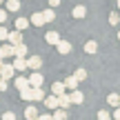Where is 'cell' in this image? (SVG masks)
I'll return each instance as SVG.
<instances>
[{
    "label": "cell",
    "mask_w": 120,
    "mask_h": 120,
    "mask_svg": "<svg viewBox=\"0 0 120 120\" xmlns=\"http://www.w3.org/2000/svg\"><path fill=\"white\" fill-rule=\"evenodd\" d=\"M20 98L22 100H27V102H38V100H42L45 98V91H42V87H27V89H20Z\"/></svg>",
    "instance_id": "cell-1"
},
{
    "label": "cell",
    "mask_w": 120,
    "mask_h": 120,
    "mask_svg": "<svg viewBox=\"0 0 120 120\" xmlns=\"http://www.w3.org/2000/svg\"><path fill=\"white\" fill-rule=\"evenodd\" d=\"M13 76H16V69H13V64H4V62H2V67H0V78L9 80V78H13Z\"/></svg>",
    "instance_id": "cell-2"
},
{
    "label": "cell",
    "mask_w": 120,
    "mask_h": 120,
    "mask_svg": "<svg viewBox=\"0 0 120 120\" xmlns=\"http://www.w3.org/2000/svg\"><path fill=\"white\" fill-rule=\"evenodd\" d=\"M69 98H71V105H82V102H85V94L78 91V87H76V89H71Z\"/></svg>",
    "instance_id": "cell-3"
},
{
    "label": "cell",
    "mask_w": 120,
    "mask_h": 120,
    "mask_svg": "<svg viewBox=\"0 0 120 120\" xmlns=\"http://www.w3.org/2000/svg\"><path fill=\"white\" fill-rule=\"evenodd\" d=\"M13 69H16L18 73L25 71V69H27V58L25 56H13Z\"/></svg>",
    "instance_id": "cell-4"
},
{
    "label": "cell",
    "mask_w": 120,
    "mask_h": 120,
    "mask_svg": "<svg viewBox=\"0 0 120 120\" xmlns=\"http://www.w3.org/2000/svg\"><path fill=\"white\" fill-rule=\"evenodd\" d=\"M27 67L34 69V71H38V69L42 67V58H40V56H31V58H27Z\"/></svg>",
    "instance_id": "cell-5"
},
{
    "label": "cell",
    "mask_w": 120,
    "mask_h": 120,
    "mask_svg": "<svg viewBox=\"0 0 120 120\" xmlns=\"http://www.w3.org/2000/svg\"><path fill=\"white\" fill-rule=\"evenodd\" d=\"M29 87H42V73H38V71H34L29 78Z\"/></svg>",
    "instance_id": "cell-6"
},
{
    "label": "cell",
    "mask_w": 120,
    "mask_h": 120,
    "mask_svg": "<svg viewBox=\"0 0 120 120\" xmlns=\"http://www.w3.org/2000/svg\"><path fill=\"white\" fill-rule=\"evenodd\" d=\"M56 47H58V53H62V56L71 53V42H67V40H58Z\"/></svg>",
    "instance_id": "cell-7"
},
{
    "label": "cell",
    "mask_w": 120,
    "mask_h": 120,
    "mask_svg": "<svg viewBox=\"0 0 120 120\" xmlns=\"http://www.w3.org/2000/svg\"><path fill=\"white\" fill-rule=\"evenodd\" d=\"M7 42H11V45H18V42H22V31H9L7 34Z\"/></svg>",
    "instance_id": "cell-8"
},
{
    "label": "cell",
    "mask_w": 120,
    "mask_h": 120,
    "mask_svg": "<svg viewBox=\"0 0 120 120\" xmlns=\"http://www.w3.org/2000/svg\"><path fill=\"white\" fill-rule=\"evenodd\" d=\"M71 16L76 18V20H80V18H85V16H87V7H85V4H78V7H73Z\"/></svg>",
    "instance_id": "cell-9"
},
{
    "label": "cell",
    "mask_w": 120,
    "mask_h": 120,
    "mask_svg": "<svg viewBox=\"0 0 120 120\" xmlns=\"http://www.w3.org/2000/svg\"><path fill=\"white\" fill-rule=\"evenodd\" d=\"M58 40H60L58 31H47V34H45V42H47V45H56Z\"/></svg>",
    "instance_id": "cell-10"
},
{
    "label": "cell",
    "mask_w": 120,
    "mask_h": 120,
    "mask_svg": "<svg viewBox=\"0 0 120 120\" xmlns=\"http://www.w3.org/2000/svg\"><path fill=\"white\" fill-rule=\"evenodd\" d=\"M58 107H71V98H69V94H60L58 96Z\"/></svg>",
    "instance_id": "cell-11"
},
{
    "label": "cell",
    "mask_w": 120,
    "mask_h": 120,
    "mask_svg": "<svg viewBox=\"0 0 120 120\" xmlns=\"http://www.w3.org/2000/svg\"><path fill=\"white\" fill-rule=\"evenodd\" d=\"M82 49H85V53H96L98 51V42H96V40H87Z\"/></svg>",
    "instance_id": "cell-12"
},
{
    "label": "cell",
    "mask_w": 120,
    "mask_h": 120,
    "mask_svg": "<svg viewBox=\"0 0 120 120\" xmlns=\"http://www.w3.org/2000/svg\"><path fill=\"white\" fill-rule=\"evenodd\" d=\"M13 56H27V45L25 42L13 45Z\"/></svg>",
    "instance_id": "cell-13"
},
{
    "label": "cell",
    "mask_w": 120,
    "mask_h": 120,
    "mask_svg": "<svg viewBox=\"0 0 120 120\" xmlns=\"http://www.w3.org/2000/svg\"><path fill=\"white\" fill-rule=\"evenodd\" d=\"M29 25H36V27H42V25H45V18H42V13H34V16L29 18Z\"/></svg>",
    "instance_id": "cell-14"
},
{
    "label": "cell",
    "mask_w": 120,
    "mask_h": 120,
    "mask_svg": "<svg viewBox=\"0 0 120 120\" xmlns=\"http://www.w3.org/2000/svg\"><path fill=\"white\" fill-rule=\"evenodd\" d=\"M0 53H2V58H11L13 56V45L9 42V45H2L0 47Z\"/></svg>",
    "instance_id": "cell-15"
},
{
    "label": "cell",
    "mask_w": 120,
    "mask_h": 120,
    "mask_svg": "<svg viewBox=\"0 0 120 120\" xmlns=\"http://www.w3.org/2000/svg\"><path fill=\"white\" fill-rule=\"evenodd\" d=\"M51 118L64 120V118H67V109H64V107H56V109H53V116H51Z\"/></svg>",
    "instance_id": "cell-16"
},
{
    "label": "cell",
    "mask_w": 120,
    "mask_h": 120,
    "mask_svg": "<svg viewBox=\"0 0 120 120\" xmlns=\"http://www.w3.org/2000/svg\"><path fill=\"white\" fill-rule=\"evenodd\" d=\"M27 87H29V80H27L25 76H18L16 78V89L20 91V89H27Z\"/></svg>",
    "instance_id": "cell-17"
},
{
    "label": "cell",
    "mask_w": 120,
    "mask_h": 120,
    "mask_svg": "<svg viewBox=\"0 0 120 120\" xmlns=\"http://www.w3.org/2000/svg\"><path fill=\"white\" fill-rule=\"evenodd\" d=\"M42 100H45V105H47L49 109H56V107H58V96H56V94L49 96V98H42Z\"/></svg>",
    "instance_id": "cell-18"
},
{
    "label": "cell",
    "mask_w": 120,
    "mask_h": 120,
    "mask_svg": "<svg viewBox=\"0 0 120 120\" xmlns=\"http://www.w3.org/2000/svg\"><path fill=\"white\" fill-rule=\"evenodd\" d=\"M78 87V80H76V76H69V78H64V89H76Z\"/></svg>",
    "instance_id": "cell-19"
},
{
    "label": "cell",
    "mask_w": 120,
    "mask_h": 120,
    "mask_svg": "<svg viewBox=\"0 0 120 120\" xmlns=\"http://www.w3.org/2000/svg\"><path fill=\"white\" fill-rule=\"evenodd\" d=\"M25 118H29V120L38 118V109H36V107H31V105H29V107L25 109Z\"/></svg>",
    "instance_id": "cell-20"
},
{
    "label": "cell",
    "mask_w": 120,
    "mask_h": 120,
    "mask_svg": "<svg viewBox=\"0 0 120 120\" xmlns=\"http://www.w3.org/2000/svg\"><path fill=\"white\" fill-rule=\"evenodd\" d=\"M51 94H56V96L64 94V82H53L51 85Z\"/></svg>",
    "instance_id": "cell-21"
},
{
    "label": "cell",
    "mask_w": 120,
    "mask_h": 120,
    "mask_svg": "<svg viewBox=\"0 0 120 120\" xmlns=\"http://www.w3.org/2000/svg\"><path fill=\"white\" fill-rule=\"evenodd\" d=\"M42 18H45V25H47V22H53V18H56L53 9H45V11H42Z\"/></svg>",
    "instance_id": "cell-22"
},
{
    "label": "cell",
    "mask_w": 120,
    "mask_h": 120,
    "mask_svg": "<svg viewBox=\"0 0 120 120\" xmlns=\"http://www.w3.org/2000/svg\"><path fill=\"white\" fill-rule=\"evenodd\" d=\"M27 27H29V20H27V18H18L16 20V29L18 31H25Z\"/></svg>",
    "instance_id": "cell-23"
},
{
    "label": "cell",
    "mask_w": 120,
    "mask_h": 120,
    "mask_svg": "<svg viewBox=\"0 0 120 120\" xmlns=\"http://www.w3.org/2000/svg\"><path fill=\"white\" fill-rule=\"evenodd\" d=\"M20 9V0H7V11H18Z\"/></svg>",
    "instance_id": "cell-24"
},
{
    "label": "cell",
    "mask_w": 120,
    "mask_h": 120,
    "mask_svg": "<svg viewBox=\"0 0 120 120\" xmlns=\"http://www.w3.org/2000/svg\"><path fill=\"white\" fill-rule=\"evenodd\" d=\"M107 102L111 105V107H118V102H120V96H118V94H109V96H107Z\"/></svg>",
    "instance_id": "cell-25"
},
{
    "label": "cell",
    "mask_w": 120,
    "mask_h": 120,
    "mask_svg": "<svg viewBox=\"0 0 120 120\" xmlns=\"http://www.w3.org/2000/svg\"><path fill=\"white\" fill-rule=\"evenodd\" d=\"M73 76H76V80H78V82H80V80H85V78H87V69H78Z\"/></svg>",
    "instance_id": "cell-26"
},
{
    "label": "cell",
    "mask_w": 120,
    "mask_h": 120,
    "mask_svg": "<svg viewBox=\"0 0 120 120\" xmlns=\"http://www.w3.org/2000/svg\"><path fill=\"white\" fill-rule=\"evenodd\" d=\"M120 22V13H111L109 16V25H118Z\"/></svg>",
    "instance_id": "cell-27"
},
{
    "label": "cell",
    "mask_w": 120,
    "mask_h": 120,
    "mask_svg": "<svg viewBox=\"0 0 120 120\" xmlns=\"http://www.w3.org/2000/svg\"><path fill=\"white\" fill-rule=\"evenodd\" d=\"M109 116H111V113H107L102 109V111H98V120H109Z\"/></svg>",
    "instance_id": "cell-28"
},
{
    "label": "cell",
    "mask_w": 120,
    "mask_h": 120,
    "mask_svg": "<svg viewBox=\"0 0 120 120\" xmlns=\"http://www.w3.org/2000/svg\"><path fill=\"white\" fill-rule=\"evenodd\" d=\"M7 34H9V31L4 29L2 25H0V42H2V40H7Z\"/></svg>",
    "instance_id": "cell-29"
},
{
    "label": "cell",
    "mask_w": 120,
    "mask_h": 120,
    "mask_svg": "<svg viewBox=\"0 0 120 120\" xmlns=\"http://www.w3.org/2000/svg\"><path fill=\"white\" fill-rule=\"evenodd\" d=\"M7 80H4V78H0V94H2V91H7Z\"/></svg>",
    "instance_id": "cell-30"
},
{
    "label": "cell",
    "mask_w": 120,
    "mask_h": 120,
    "mask_svg": "<svg viewBox=\"0 0 120 120\" xmlns=\"http://www.w3.org/2000/svg\"><path fill=\"white\" fill-rule=\"evenodd\" d=\"M7 20V9H0V25Z\"/></svg>",
    "instance_id": "cell-31"
},
{
    "label": "cell",
    "mask_w": 120,
    "mask_h": 120,
    "mask_svg": "<svg viewBox=\"0 0 120 120\" xmlns=\"http://www.w3.org/2000/svg\"><path fill=\"white\" fill-rule=\"evenodd\" d=\"M2 118H4V120H13V118H16V113H11V111H7V113H2Z\"/></svg>",
    "instance_id": "cell-32"
},
{
    "label": "cell",
    "mask_w": 120,
    "mask_h": 120,
    "mask_svg": "<svg viewBox=\"0 0 120 120\" xmlns=\"http://www.w3.org/2000/svg\"><path fill=\"white\" fill-rule=\"evenodd\" d=\"M60 4V0H49V7H58Z\"/></svg>",
    "instance_id": "cell-33"
},
{
    "label": "cell",
    "mask_w": 120,
    "mask_h": 120,
    "mask_svg": "<svg viewBox=\"0 0 120 120\" xmlns=\"http://www.w3.org/2000/svg\"><path fill=\"white\" fill-rule=\"evenodd\" d=\"M113 118H116V120H120V107L116 109V111H113Z\"/></svg>",
    "instance_id": "cell-34"
},
{
    "label": "cell",
    "mask_w": 120,
    "mask_h": 120,
    "mask_svg": "<svg viewBox=\"0 0 120 120\" xmlns=\"http://www.w3.org/2000/svg\"><path fill=\"white\" fill-rule=\"evenodd\" d=\"M0 67H2V58H0Z\"/></svg>",
    "instance_id": "cell-35"
},
{
    "label": "cell",
    "mask_w": 120,
    "mask_h": 120,
    "mask_svg": "<svg viewBox=\"0 0 120 120\" xmlns=\"http://www.w3.org/2000/svg\"><path fill=\"white\" fill-rule=\"evenodd\" d=\"M2 2H4V0H0V4H2Z\"/></svg>",
    "instance_id": "cell-36"
},
{
    "label": "cell",
    "mask_w": 120,
    "mask_h": 120,
    "mask_svg": "<svg viewBox=\"0 0 120 120\" xmlns=\"http://www.w3.org/2000/svg\"><path fill=\"white\" fill-rule=\"evenodd\" d=\"M118 7H120V0H118Z\"/></svg>",
    "instance_id": "cell-37"
},
{
    "label": "cell",
    "mask_w": 120,
    "mask_h": 120,
    "mask_svg": "<svg viewBox=\"0 0 120 120\" xmlns=\"http://www.w3.org/2000/svg\"><path fill=\"white\" fill-rule=\"evenodd\" d=\"M118 38H120V31H118Z\"/></svg>",
    "instance_id": "cell-38"
},
{
    "label": "cell",
    "mask_w": 120,
    "mask_h": 120,
    "mask_svg": "<svg viewBox=\"0 0 120 120\" xmlns=\"http://www.w3.org/2000/svg\"><path fill=\"white\" fill-rule=\"evenodd\" d=\"M118 107H120V102H118Z\"/></svg>",
    "instance_id": "cell-39"
}]
</instances>
